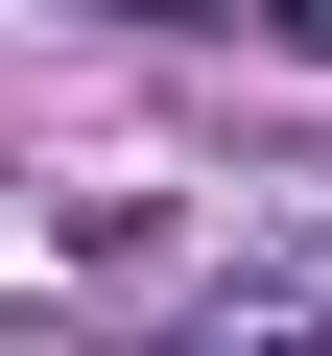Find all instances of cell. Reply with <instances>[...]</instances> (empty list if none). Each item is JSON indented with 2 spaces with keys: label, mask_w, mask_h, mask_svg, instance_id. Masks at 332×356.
<instances>
[{
  "label": "cell",
  "mask_w": 332,
  "mask_h": 356,
  "mask_svg": "<svg viewBox=\"0 0 332 356\" xmlns=\"http://www.w3.org/2000/svg\"><path fill=\"white\" fill-rule=\"evenodd\" d=\"M261 24H285V48H332V0H261Z\"/></svg>",
  "instance_id": "6da1fadb"
}]
</instances>
